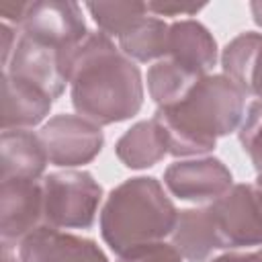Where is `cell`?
I'll return each instance as SVG.
<instances>
[{
    "label": "cell",
    "mask_w": 262,
    "mask_h": 262,
    "mask_svg": "<svg viewBox=\"0 0 262 262\" xmlns=\"http://www.w3.org/2000/svg\"><path fill=\"white\" fill-rule=\"evenodd\" d=\"M70 96L76 113L98 127L135 117L143 104V80L111 37L90 31L68 63Z\"/></svg>",
    "instance_id": "6da1fadb"
},
{
    "label": "cell",
    "mask_w": 262,
    "mask_h": 262,
    "mask_svg": "<svg viewBox=\"0 0 262 262\" xmlns=\"http://www.w3.org/2000/svg\"><path fill=\"white\" fill-rule=\"evenodd\" d=\"M246 117V92L225 74L203 76L172 106H158L154 121L162 127L174 158L205 156L219 137L239 129Z\"/></svg>",
    "instance_id": "7a4b0ae2"
},
{
    "label": "cell",
    "mask_w": 262,
    "mask_h": 262,
    "mask_svg": "<svg viewBox=\"0 0 262 262\" xmlns=\"http://www.w3.org/2000/svg\"><path fill=\"white\" fill-rule=\"evenodd\" d=\"M178 211L154 176H135L115 186L100 211V235L119 256L170 237Z\"/></svg>",
    "instance_id": "3957f363"
},
{
    "label": "cell",
    "mask_w": 262,
    "mask_h": 262,
    "mask_svg": "<svg viewBox=\"0 0 262 262\" xmlns=\"http://www.w3.org/2000/svg\"><path fill=\"white\" fill-rule=\"evenodd\" d=\"M43 225L55 229L92 227L102 203V188L90 172L61 170L41 178Z\"/></svg>",
    "instance_id": "277c9868"
},
{
    "label": "cell",
    "mask_w": 262,
    "mask_h": 262,
    "mask_svg": "<svg viewBox=\"0 0 262 262\" xmlns=\"http://www.w3.org/2000/svg\"><path fill=\"white\" fill-rule=\"evenodd\" d=\"M205 209L221 250L262 248V192L256 184H233Z\"/></svg>",
    "instance_id": "5b68a950"
},
{
    "label": "cell",
    "mask_w": 262,
    "mask_h": 262,
    "mask_svg": "<svg viewBox=\"0 0 262 262\" xmlns=\"http://www.w3.org/2000/svg\"><path fill=\"white\" fill-rule=\"evenodd\" d=\"M2 262H108L94 239L41 225L23 239H2Z\"/></svg>",
    "instance_id": "8992f818"
},
{
    "label": "cell",
    "mask_w": 262,
    "mask_h": 262,
    "mask_svg": "<svg viewBox=\"0 0 262 262\" xmlns=\"http://www.w3.org/2000/svg\"><path fill=\"white\" fill-rule=\"evenodd\" d=\"M18 31L31 39L61 49L63 53H68V57H72L74 49L90 33L86 29L82 6L72 0L29 2Z\"/></svg>",
    "instance_id": "52a82bcc"
},
{
    "label": "cell",
    "mask_w": 262,
    "mask_h": 262,
    "mask_svg": "<svg viewBox=\"0 0 262 262\" xmlns=\"http://www.w3.org/2000/svg\"><path fill=\"white\" fill-rule=\"evenodd\" d=\"M53 166L74 168L90 164L104 145L102 129L80 115H55L39 131Z\"/></svg>",
    "instance_id": "ba28073f"
},
{
    "label": "cell",
    "mask_w": 262,
    "mask_h": 262,
    "mask_svg": "<svg viewBox=\"0 0 262 262\" xmlns=\"http://www.w3.org/2000/svg\"><path fill=\"white\" fill-rule=\"evenodd\" d=\"M68 61L70 57L61 49L31 39L18 31L14 51L2 72L39 86L55 100L63 94L68 84Z\"/></svg>",
    "instance_id": "9c48e42d"
},
{
    "label": "cell",
    "mask_w": 262,
    "mask_h": 262,
    "mask_svg": "<svg viewBox=\"0 0 262 262\" xmlns=\"http://www.w3.org/2000/svg\"><path fill=\"white\" fill-rule=\"evenodd\" d=\"M166 188L180 201L213 203L233 186L229 168L213 156L174 162L164 170Z\"/></svg>",
    "instance_id": "30bf717a"
},
{
    "label": "cell",
    "mask_w": 262,
    "mask_h": 262,
    "mask_svg": "<svg viewBox=\"0 0 262 262\" xmlns=\"http://www.w3.org/2000/svg\"><path fill=\"white\" fill-rule=\"evenodd\" d=\"M43 225L41 180L10 178L0 184V235L23 239Z\"/></svg>",
    "instance_id": "8fae6325"
},
{
    "label": "cell",
    "mask_w": 262,
    "mask_h": 262,
    "mask_svg": "<svg viewBox=\"0 0 262 262\" xmlns=\"http://www.w3.org/2000/svg\"><path fill=\"white\" fill-rule=\"evenodd\" d=\"M168 59L196 76H207L217 63V41L203 23L176 20L168 33Z\"/></svg>",
    "instance_id": "7c38bea8"
},
{
    "label": "cell",
    "mask_w": 262,
    "mask_h": 262,
    "mask_svg": "<svg viewBox=\"0 0 262 262\" xmlns=\"http://www.w3.org/2000/svg\"><path fill=\"white\" fill-rule=\"evenodd\" d=\"M53 98L39 86L2 72V131L31 129L51 111Z\"/></svg>",
    "instance_id": "4fadbf2b"
},
{
    "label": "cell",
    "mask_w": 262,
    "mask_h": 262,
    "mask_svg": "<svg viewBox=\"0 0 262 262\" xmlns=\"http://www.w3.org/2000/svg\"><path fill=\"white\" fill-rule=\"evenodd\" d=\"M49 158L39 133L29 129L2 131L0 137V168L2 180L23 178L39 180L45 172Z\"/></svg>",
    "instance_id": "5bb4252c"
},
{
    "label": "cell",
    "mask_w": 262,
    "mask_h": 262,
    "mask_svg": "<svg viewBox=\"0 0 262 262\" xmlns=\"http://www.w3.org/2000/svg\"><path fill=\"white\" fill-rule=\"evenodd\" d=\"M221 68L246 96L262 100V33L246 31L233 37L221 53Z\"/></svg>",
    "instance_id": "9a60e30c"
},
{
    "label": "cell",
    "mask_w": 262,
    "mask_h": 262,
    "mask_svg": "<svg viewBox=\"0 0 262 262\" xmlns=\"http://www.w3.org/2000/svg\"><path fill=\"white\" fill-rule=\"evenodd\" d=\"M170 244L186 262H209L211 256L221 250L205 205L178 211L176 225L170 233Z\"/></svg>",
    "instance_id": "2e32d148"
},
{
    "label": "cell",
    "mask_w": 262,
    "mask_h": 262,
    "mask_svg": "<svg viewBox=\"0 0 262 262\" xmlns=\"http://www.w3.org/2000/svg\"><path fill=\"white\" fill-rule=\"evenodd\" d=\"M115 154L127 168L143 170L164 160L168 154V143L162 127L149 119L131 125L115 143Z\"/></svg>",
    "instance_id": "e0dca14e"
},
{
    "label": "cell",
    "mask_w": 262,
    "mask_h": 262,
    "mask_svg": "<svg viewBox=\"0 0 262 262\" xmlns=\"http://www.w3.org/2000/svg\"><path fill=\"white\" fill-rule=\"evenodd\" d=\"M168 33L170 25L164 18L145 14L119 37V49L133 61H160L168 57Z\"/></svg>",
    "instance_id": "ac0fdd59"
},
{
    "label": "cell",
    "mask_w": 262,
    "mask_h": 262,
    "mask_svg": "<svg viewBox=\"0 0 262 262\" xmlns=\"http://www.w3.org/2000/svg\"><path fill=\"white\" fill-rule=\"evenodd\" d=\"M201 78L203 76H196L166 57L147 70V92L158 106H172L180 102Z\"/></svg>",
    "instance_id": "d6986e66"
},
{
    "label": "cell",
    "mask_w": 262,
    "mask_h": 262,
    "mask_svg": "<svg viewBox=\"0 0 262 262\" xmlns=\"http://www.w3.org/2000/svg\"><path fill=\"white\" fill-rule=\"evenodd\" d=\"M88 12L92 14L94 23L98 25L100 33L106 37H121L125 35L139 18L149 14L145 2H88Z\"/></svg>",
    "instance_id": "ffe728a7"
},
{
    "label": "cell",
    "mask_w": 262,
    "mask_h": 262,
    "mask_svg": "<svg viewBox=\"0 0 262 262\" xmlns=\"http://www.w3.org/2000/svg\"><path fill=\"white\" fill-rule=\"evenodd\" d=\"M237 139L244 151L248 154L252 166L260 174L262 172V100H254L248 106L246 117L239 125Z\"/></svg>",
    "instance_id": "44dd1931"
},
{
    "label": "cell",
    "mask_w": 262,
    "mask_h": 262,
    "mask_svg": "<svg viewBox=\"0 0 262 262\" xmlns=\"http://www.w3.org/2000/svg\"><path fill=\"white\" fill-rule=\"evenodd\" d=\"M119 262H184L178 250L172 244L160 242L151 246H143L119 256Z\"/></svg>",
    "instance_id": "7402d4cb"
},
{
    "label": "cell",
    "mask_w": 262,
    "mask_h": 262,
    "mask_svg": "<svg viewBox=\"0 0 262 262\" xmlns=\"http://www.w3.org/2000/svg\"><path fill=\"white\" fill-rule=\"evenodd\" d=\"M147 10L156 16H178V14H196L205 4H174V2H145Z\"/></svg>",
    "instance_id": "603a6c76"
},
{
    "label": "cell",
    "mask_w": 262,
    "mask_h": 262,
    "mask_svg": "<svg viewBox=\"0 0 262 262\" xmlns=\"http://www.w3.org/2000/svg\"><path fill=\"white\" fill-rule=\"evenodd\" d=\"M29 8V2H16V0H2L0 2V14H2V23H8L12 27H20L25 12Z\"/></svg>",
    "instance_id": "cb8c5ba5"
},
{
    "label": "cell",
    "mask_w": 262,
    "mask_h": 262,
    "mask_svg": "<svg viewBox=\"0 0 262 262\" xmlns=\"http://www.w3.org/2000/svg\"><path fill=\"white\" fill-rule=\"evenodd\" d=\"M16 39H18V29L8 25V23H0V59H2V68L8 63L12 51H14V45H16Z\"/></svg>",
    "instance_id": "d4e9b609"
},
{
    "label": "cell",
    "mask_w": 262,
    "mask_h": 262,
    "mask_svg": "<svg viewBox=\"0 0 262 262\" xmlns=\"http://www.w3.org/2000/svg\"><path fill=\"white\" fill-rule=\"evenodd\" d=\"M250 10H252V18H254V23L262 29V0H254V2H250Z\"/></svg>",
    "instance_id": "484cf974"
},
{
    "label": "cell",
    "mask_w": 262,
    "mask_h": 262,
    "mask_svg": "<svg viewBox=\"0 0 262 262\" xmlns=\"http://www.w3.org/2000/svg\"><path fill=\"white\" fill-rule=\"evenodd\" d=\"M254 184H256V186H258V190L262 192V172H260V174L256 176V182H254Z\"/></svg>",
    "instance_id": "4316f807"
},
{
    "label": "cell",
    "mask_w": 262,
    "mask_h": 262,
    "mask_svg": "<svg viewBox=\"0 0 262 262\" xmlns=\"http://www.w3.org/2000/svg\"><path fill=\"white\" fill-rule=\"evenodd\" d=\"M209 262H221V260H219V258H217V256H215V258H211V260H209Z\"/></svg>",
    "instance_id": "83f0119b"
}]
</instances>
